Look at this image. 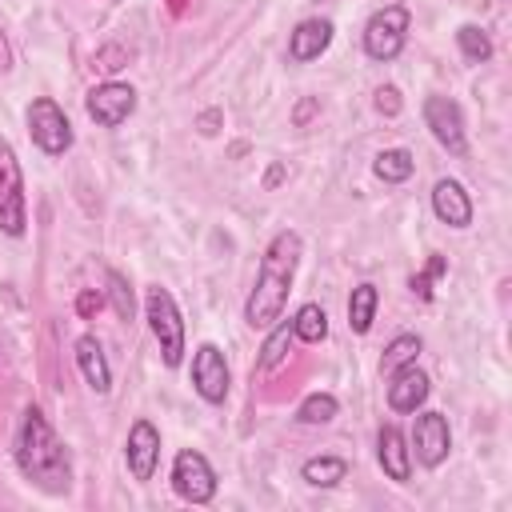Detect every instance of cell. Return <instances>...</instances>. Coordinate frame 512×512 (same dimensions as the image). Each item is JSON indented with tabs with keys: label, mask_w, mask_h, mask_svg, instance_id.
<instances>
[{
	"label": "cell",
	"mask_w": 512,
	"mask_h": 512,
	"mask_svg": "<svg viewBox=\"0 0 512 512\" xmlns=\"http://www.w3.org/2000/svg\"><path fill=\"white\" fill-rule=\"evenodd\" d=\"M300 476H304V484H312V488H332V484H340V480L348 476V464H344L340 456H312V460H304Z\"/></svg>",
	"instance_id": "obj_20"
},
{
	"label": "cell",
	"mask_w": 512,
	"mask_h": 512,
	"mask_svg": "<svg viewBox=\"0 0 512 512\" xmlns=\"http://www.w3.org/2000/svg\"><path fill=\"white\" fill-rule=\"evenodd\" d=\"M376 108L388 112V116H396V112H400V92H396V88H380V92H376Z\"/></svg>",
	"instance_id": "obj_29"
},
{
	"label": "cell",
	"mask_w": 512,
	"mask_h": 512,
	"mask_svg": "<svg viewBox=\"0 0 512 512\" xmlns=\"http://www.w3.org/2000/svg\"><path fill=\"white\" fill-rule=\"evenodd\" d=\"M376 456H380V468L388 480H408L412 476V456H408V444H404V432L396 424H384L380 436H376Z\"/></svg>",
	"instance_id": "obj_15"
},
{
	"label": "cell",
	"mask_w": 512,
	"mask_h": 512,
	"mask_svg": "<svg viewBox=\"0 0 512 512\" xmlns=\"http://www.w3.org/2000/svg\"><path fill=\"white\" fill-rule=\"evenodd\" d=\"M76 364H80V376L92 392H108L112 388V368L104 360V348L96 336H80L76 340Z\"/></svg>",
	"instance_id": "obj_17"
},
{
	"label": "cell",
	"mask_w": 512,
	"mask_h": 512,
	"mask_svg": "<svg viewBox=\"0 0 512 512\" xmlns=\"http://www.w3.org/2000/svg\"><path fill=\"white\" fill-rule=\"evenodd\" d=\"M412 448H416V460L424 468H436L444 464L448 448H452V432H448V420L440 412H420L416 424H412Z\"/></svg>",
	"instance_id": "obj_11"
},
{
	"label": "cell",
	"mask_w": 512,
	"mask_h": 512,
	"mask_svg": "<svg viewBox=\"0 0 512 512\" xmlns=\"http://www.w3.org/2000/svg\"><path fill=\"white\" fill-rule=\"evenodd\" d=\"M124 456H128V468H132L136 480H152L156 460H160V432H156L152 420H136V424L128 428Z\"/></svg>",
	"instance_id": "obj_12"
},
{
	"label": "cell",
	"mask_w": 512,
	"mask_h": 512,
	"mask_svg": "<svg viewBox=\"0 0 512 512\" xmlns=\"http://www.w3.org/2000/svg\"><path fill=\"white\" fill-rule=\"evenodd\" d=\"M432 212L444 224H452V228H468L472 224V200H468V192L456 180H436V188H432Z\"/></svg>",
	"instance_id": "obj_16"
},
{
	"label": "cell",
	"mask_w": 512,
	"mask_h": 512,
	"mask_svg": "<svg viewBox=\"0 0 512 512\" xmlns=\"http://www.w3.org/2000/svg\"><path fill=\"white\" fill-rule=\"evenodd\" d=\"M312 112H316V100H304V104L296 108V124H304V120H308Z\"/></svg>",
	"instance_id": "obj_31"
},
{
	"label": "cell",
	"mask_w": 512,
	"mask_h": 512,
	"mask_svg": "<svg viewBox=\"0 0 512 512\" xmlns=\"http://www.w3.org/2000/svg\"><path fill=\"white\" fill-rule=\"evenodd\" d=\"M216 120H220V112H204V116H200V132L212 136V132H216Z\"/></svg>",
	"instance_id": "obj_30"
},
{
	"label": "cell",
	"mask_w": 512,
	"mask_h": 512,
	"mask_svg": "<svg viewBox=\"0 0 512 512\" xmlns=\"http://www.w3.org/2000/svg\"><path fill=\"white\" fill-rule=\"evenodd\" d=\"M100 308H104V292L88 288V292H80V296H76V312H80L84 320H92V316H96Z\"/></svg>",
	"instance_id": "obj_28"
},
{
	"label": "cell",
	"mask_w": 512,
	"mask_h": 512,
	"mask_svg": "<svg viewBox=\"0 0 512 512\" xmlns=\"http://www.w3.org/2000/svg\"><path fill=\"white\" fill-rule=\"evenodd\" d=\"M296 264H300V232L284 228L264 248L256 284H252L248 304H244V320L252 328H268L272 320H280L284 300H288V288H292V276H296Z\"/></svg>",
	"instance_id": "obj_1"
},
{
	"label": "cell",
	"mask_w": 512,
	"mask_h": 512,
	"mask_svg": "<svg viewBox=\"0 0 512 512\" xmlns=\"http://www.w3.org/2000/svg\"><path fill=\"white\" fill-rule=\"evenodd\" d=\"M388 376H392V384H388V408L392 412H416L428 400V376L416 364H404Z\"/></svg>",
	"instance_id": "obj_14"
},
{
	"label": "cell",
	"mask_w": 512,
	"mask_h": 512,
	"mask_svg": "<svg viewBox=\"0 0 512 512\" xmlns=\"http://www.w3.org/2000/svg\"><path fill=\"white\" fill-rule=\"evenodd\" d=\"M172 488L188 504H208L216 496V472H212V464L200 452L188 448V452H180L172 460Z\"/></svg>",
	"instance_id": "obj_7"
},
{
	"label": "cell",
	"mask_w": 512,
	"mask_h": 512,
	"mask_svg": "<svg viewBox=\"0 0 512 512\" xmlns=\"http://www.w3.org/2000/svg\"><path fill=\"white\" fill-rule=\"evenodd\" d=\"M144 316H148V328H152V336H156V344H160L164 364L176 368V364L184 360V320H180V308H176L172 292L160 288V284L148 288V296H144Z\"/></svg>",
	"instance_id": "obj_3"
},
{
	"label": "cell",
	"mask_w": 512,
	"mask_h": 512,
	"mask_svg": "<svg viewBox=\"0 0 512 512\" xmlns=\"http://www.w3.org/2000/svg\"><path fill=\"white\" fill-rule=\"evenodd\" d=\"M108 296H112V308H116L124 320H132V288L124 284L120 272H108Z\"/></svg>",
	"instance_id": "obj_26"
},
{
	"label": "cell",
	"mask_w": 512,
	"mask_h": 512,
	"mask_svg": "<svg viewBox=\"0 0 512 512\" xmlns=\"http://www.w3.org/2000/svg\"><path fill=\"white\" fill-rule=\"evenodd\" d=\"M28 132L36 140V148L48 152V156H64L72 148V124H68L64 108L48 96H36L28 104Z\"/></svg>",
	"instance_id": "obj_5"
},
{
	"label": "cell",
	"mask_w": 512,
	"mask_h": 512,
	"mask_svg": "<svg viewBox=\"0 0 512 512\" xmlns=\"http://www.w3.org/2000/svg\"><path fill=\"white\" fill-rule=\"evenodd\" d=\"M292 336L304 344H320L328 336V312L320 304H300L292 316Z\"/></svg>",
	"instance_id": "obj_19"
},
{
	"label": "cell",
	"mask_w": 512,
	"mask_h": 512,
	"mask_svg": "<svg viewBox=\"0 0 512 512\" xmlns=\"http://www.w3.org/2000/svg\"><path fill=\"white\" fill-rule=\"evenodd\" d=\"M456 44H460L464 60H472V64H484V60L492 56V40H488V32H484L480 24H460Z\"/></svg>",
	"instance_id": "obj_23"
},
{
	"label": "cell",
	"mask_w": 512,
	"mask_h": 512,
	"mask_svg": "<svg viewBox=\"0 0 512 512\" xmlns=\"http://www.w3.org/2000/svg\"><path fill=\"white\" fill-rule=\"evenodd\" d=\"M404 36H408V8L388 4L364 24V52L372 60H392V56H400Z\"/></svg>",
	"instance_id": "obj_6"
},
{
	"label": "cell",
	"mask_w": 512,
	"mask_h": 512,
	"mask_svg": "<svg viewBox=\"0 0 512 512\" xmlns=\"http://www.w3.org/2000/svg\"><path fill=\"white\" fill-rule=\"evenodd\" d=\"M440 272H444V260H440V256H432V260H428V268H424L420 276H412V292H416L420 300H428V296H432V288H428V284H432Z\"/></svg>",
	"instance_id": "obj_27"
},
{
	"label": "cell",
	"mask_w": 512,
	"mask_h": 512,
	"mask_svg": "<svg viewBox=\"0 0 512 512\" xmlns=\"http://www.w3.org/2000/svg\"><path fill=\"white\" fill-rule=\"evenodd\" d=\"M412 152L408 148H384L376 160H372V172L384 180V184H400V180H408L412 176Z\"/></svg>",
	"instance_id": "obj_21"
},
{
	"label": "cell",
	"mask_w": 512,
	"mask_h": 512,
	"mask_svg": "<svg viewBox=\"0 0 512 512\" xmlns=\"http://www.w3.org/2000/svg\"><path fill=\"white\" fill-rule=\"evenodd\" d=\"M328 44H332V20L312 16V20L296 24V32L288 36V60L308 64V60L324 56V52H328Z\"/></svg>",
	"instance_id": "obj_13"
},
{
	"label": "cell",
	"mask_w": 512,
	"mask_h": 512,
	"mask_svg": "<svg viewBox=\"0 0 512 512\" xmlns=\"http://www.w3.org/2000/svg\"><path fill=\"white\" fill-rule=\"evenodd\" d=\"M424 124L432 128V136L452 152V156H464L468 140H464V116H460V104L448 100V96H428L424 100Z\"/></svg>",
	"instance_id": "obj_9"
},
{
	"label": "cell",
	"mask_w": 512,
	"mask_h": 512,
	"mask_svg": "<svg viewBox=\"0 0 512 512\" xmlns=\"http://www.w3.org/2000/svg\"><path fill=\"white\" fill-rule=\"evenodd\" d=\"M416 352H420V336H396V340L384 348L380 368H384V372H396V368L412 364V360H416Z\"/></svg>",
	"instance_id": "obj_24"
},
{
	"label": "cell",
	"mask_w": 512,
	"mask_h": 512,
	"mask_svg": "<svg viewBox=\"0 0 512 512\" xmlns=\"http://www.w3.org/2000/svg\"><path fill=\"white\" fill-rule=\"evenodd\" d=\"M132 112H136V92H132V84L108 80V84H96V88L88 92V116H92L100 128H116V124H124Z\"/></svg>",
	"instance_id": "obj_8"
},
{
	"label": "cell",
	"mask_w": 512,
	"mask_h": 512,
	"mask_svg": "<svg viewBox=\"0 0 512 512\" xmlns=\"http://www.w3.org/2000/svg\"><path fill=\"white\" fill-rule=\"evenodd\" d=\"M192 388L200 392V400L220 404L228 396V360L216 344H200L192 356Z\"/></svg>",
	"instance_id": "obj_10"
},
{
	"label": "cell",
	"mask_w": 512,
	"mask_h": 512,
	"mask_svg": "<svg viewBox=\"0 0 512 512\" xmlns=\"http://www.w3.org/2000/svg\"><path fill=\"white\" fill-rule=\"evenodd\" d=\"M288 336H292V320L284 328H276L268 340H264V356H260V372H272L280 360H284V348H288Z\"/></svg>",
	"instance_id": "obj_25"
},
{
	"label": "cell",
	"mask_w": 512,
	"mask_h": 512,
	"mask_svg": "<svg viewBox=\"0 0 512 512\" xmlns=\"http://www.w3.org/2000/svg\"><path fill=\"white\" fill-rule=\"evenodd\" d=\"M16 464L44 492H68L72 464H68V452L56 440V432L44 420L40 408H28L24 420H20V432H16Z\"/></svg>",
	"instance_id": "obj_2"
},
{
	"label": "cell",
	"mask_w": 512,
	"mask_h": 512,
	"mask_svg": "<svg viewBox=\"0 0 512 512\" xmlns=\"http://www.w3.org/2000/svg\"><path fill=\"white\" fill-rule=\"evenodd\" d=\"M336 412H340V404H336V396H332V392H312V396H304V400H300L296 420H300V424H328Z\"/></svg>",
	"instance_id": "obj_22"
},
{
	"label": "cell",
	"mask_w": 512,
	"mask_h": 512,
	"mask_svg": "<svg viewBox=\"0 0 512 512\" xmlns=\"http://www.w3.org/2000/svg\"><path fill=\"white\" fill-rule=\"evenodd\" d=\"M376 300H380V296H376L372 284H356V288H352V296H348V328H352V332L364 336V332L372 328V320H376Z\"/></svg>",
	"instance_id": "obj_18"
},
{
	"label": "cell",
	"mask_w": 512,
	"mask_h": 512,
	"mask_svg": "<svg viewBox=\"0 0 512 512\" xmlns=\"http://www.w3.org/2000/svg\"><path fill=\"white\" fill-rule=\"evenodd\" d=\"M28 224V204H24V180H20V160L12 144L0 136V232L4 236H24Z\"/></svg>",
	"instance_id": "obj_4"
}]
</instances>
